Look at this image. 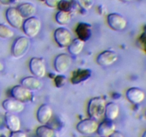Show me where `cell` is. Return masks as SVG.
<instances>
[{
	"instance_id": "1",
	"label": "cell",
	"mask_w": 146,
	"mask_h": 137,
	"mask_svg": "<svg viewBox=\"0 0 146 137\" xmlns=\"http://www.w3.org/2000/svg\"><path fill=\"white\" fill-rule=\"evenodd\" d=\"M106 102L102 97H94L89 101L88 104V114L90 118L98 120L104 115Z\"/></svg>"
},
{
	"instance_id": "2",
	"label": "cell",
	"mask_w": 146,
	"mask_h": 137,
	"mask_svg": "<svg viewBox=\"0 0 146 137\" xmlns=\"http://www.w3.org/2000/svg\"><path fill=\"white\" fill-rule=\"evenodd\" d=\"M31 41L29 37H19L16 39L11 47V54L14 58L20 59L24 57L29 49Z\"/></svg>"
},
{
	"instance_id": "3",
	"label": "cell",
	"mask_w": 146,
	"mask_h": 137,
	"mask_svg": "<svg viewBox=\"0 0 146 137\" xmlns=\"http://www.w3.org/2000/svg\"><path fill=\"white\" fill-rule=\"evenodd\" d=\"M22 29L24 34L30 38H34L38 34L41 29V21L38 17L33 16L25 19L22 24Z\"/></svg>"
},
{
	"instance_id": "4",
	"label": "cell",
	"mask_w": 146,
	"mask_h": 137,
	"mask_svg": "<svg viewBox=\"0 0 146 137\" xmlns=\"http://www.w3.org/2000/svg\"><path fill=\"white\" fill-rule=\"evenodd\" d=\"M12 98L18 100L22 103L30 102L33 100L34 94L32 91L28 89L22 85H17L12 87L10 91Z\"/></svg>"
},
{
	"instance_id": "5",
	"label": "cell",
	"mask_w": 146,
	"mask_h": 137,
	"mask_svg": "<svg viewBox=\"0 0 146 137\" xmlns=\"http://www.w3.org/2000/svg\"><path fill=\"white\" fill-rule=\"evenodd\" d=\"M54 37L56 44L60 47H68L73 41L72 34L68 29L65 27H59L55 30Z\"/></svg>"
},
{
	"instance_id": "6",
	"label": "cell",
	"mask_w": 146,
	"mask_h": 137,
	"mask_svg": "<svg viewBox=\"0 0 146 137\" xmlns=\"http://www.w3.org/2000/svg\"><path fill=\"white\" fill-rule=\"evenodd\" d=\"M29 69L31 74L37 78H43L46 75V67L43 58L33 57L29 61Z\"/></svg>"
},
{
	"instance_id": "7",
	"label": "cell",
	"mask_w": 146,
	"mask_h": 137,
	"mask_svg": "<svg viewBox=\"0 0 146 137\" xmlns=\"http://www.w3.org/2000/svg\"><path fill=\"white\" fill-rule=\"evenodd\" d=\"M72 62V57L69 54H60L55 58L54 66L57 72L64 74L69 69Z\"/></svg>"
},
{
	"instance_id": "8",
	"label": "cell",
	"mask_w": 146,
	"mask_h": 137,
	"mask_svg": "<svg viewBox=\"0 0 146 137\" xmlns=\"http://www.w3.org/2000/svg\"><path fill=\"white\" fill-rule=\"evenodd\" d=\"M108 26L115 31H123L127 27V20L118 13H111L107 17Z\"/></svg>"
},
{
	"instance_id": "9",
	"label": "cell",
	"mask_w": 146,
	"mask_h": 137,
	"mask_svg": "<svg viewBox=\"0 0 146 137\" xmlns=\"http://www.w3.org/2000/svg\"><path fill=\"white\" fill-rule=\"evenodd\" d=\"M98 124L94 118H86L80 121L76 126V129L79 133L85 135L94 134L98 129Z\"/></svg>"
},
{
	"instance_id": "10",
	"label": "cell",
	"mask_w": 146,
	"mask_h": 137,
	"mask_svg": "<svg viewBox=\"0 0 146 137\" xmlns=\"http://www.w3.org/2000/svg\"><path fill=\"white\" fill-rule=\"evenodd\" d=\"M6 19L12 27L19 29L22 27L24 18L16 7H9L6 11Z\"/></svg>"
},
{
	"instance_id": "11",
	"label": "cell",
	"mask_w": 146,
	"mask_h": 137,
	"mask_svg": "<svg viewBox=\"0 0 146 137\" xmlns=\"http://www.w3.org/2000/svg\"><path fill=\"white\" fill-rule=\"evenodd\" d=\"M118 59V56L115 51L106 50L98 54L96 61L98 65L101 67H108L116 62Z\"/></svg>"
},
{
	"instance_id": "12",
	"label": "cell",
	"mask_w": 146,
	"mask_h": 137,
	"mask_svg": "<svg viewBox=\"0 0 146 137\" xmlns=\"http://www.w3.org/2000/svg\"><path fill=\"white\" fill-rule=\"evenodd\" d=\"M145 94L143 90L138 87H131L126 91V98L132 104H141L145 99Z\"/></svg>"
},
{
	"instance_id": "13",
	"label": "cell",
	"mask_w": 146,
	"mask_h": 137,
	"mask_svg": "<svg viewBox=\"0 0 146 137\" xmlns=\"http://www.w3.org/2000/svg\"><path fill=\"white\" fill-rule=\"evenodd\" d=\"M2 106L4 110L10 113H20L24 109V103L18 101L14 98L5 99L2 103Z\"/></svg>"
},
{
	"instance_id": "14",
	"label": "cell",
	"mask_w": 146,
	"mask_h": 137,
	"mask_svg": "<svg viewBox=\"0 0 146 137\" xmlns=\"http://www.w3.org/2000/svg\"><path fill=\"white\" fill-rule=\"evenodd\" d=\"M52 108L48 104H44L39 106L37 110L36 117L38 122L41 124H46L52 117Z\"/></svg>"
},
{
	"instance_id": "15",
	"label": "cell",
	"mask_w": 146,
	"mask_h": 137,
	"mask_svg": "<svg viewBox=\"0 0 146 137\" xmlns=\"http://www.w3.org/2000/svg\"><path fill=\"white\" fill-rule=\"evenodd\" d=\"M5 124L9 130L13 131H19L21 128V121L19 118L14 113L7 112L4 116Z\"/></svg>"
},
{
	"instance_id": "16",
	"label": "cell",
	"mask_w": 146,
	"mask_h": 137,
	"mask_svg": "<svg viewBox=\"0 0 146 137\" xmlns=\"http://www.w3.org/2000/svg\"><path fill=\"white\" fill-rule=\"evenodd\" d=\"M20 82H21V85L31 91H37V90L41 89L43 86V83L41 82L39 78H37L34 76L24 77L21 80Z\"/></svg>"
},
{
	"instance_id": "17",
	"label": "cell",
	"mask_w": 146,
	"mask_h": 137,
	"mask_svg": "<svg viewBox=\"0 0 146 137\" xmlns=\"http://www.w3.org/2000/svg\"><path fill=\"white\" fill-rule=\"evenodd\" d=\"M76 33L78 39L84 41H88L92 35L91 25L85 22L79 23L76 29Z\"/></svg>"
},
{
	"instance_id": "18",
	"label": "cell",
	"mask_w": 146,
	"mask_h": 137,
	"mask_svg": "<svg viewBox=\"0 0 146 137\" xmlns=\"http://www.w3.org/2000/svg\"><path fill=\"white\" fill-rule=\"evenodd\" d=\"M91 76V71L88 68H78L73 72L71 81L73 84H78L87 81Z\"/></svg>"
},
{
	"instance_id": "19",
	"label": "cell",
	"mask_w": 146,
	"mask_h": 137,
	"mask_svg": "<svg viewBox=\"0 0 146 137\" xmlns=\"http://www.w3.org/2000/svg\"><path fill=\"white\" fill-rule=\"evenodd\" d=\"M115 125L113 121L105 120L98 124L97 133L102 137H108L115 131Z\"/></svg>"
},
{
	"instance_id": "20",
	"label": "cell",
	"mask_w": 146,
	"mask_h": 137,
	"mask_svg": "<svg viewBox=\"0 0 146 137\" xmlns=\"http://www.w3.org/2000/svg\"><path fill=\"white\" fill-rule=\"evenodd\" d=\"M17 9L24 19H27L33 17L36 12V5L31 2L22 3V4H19L17 7Z\"/></svg>"
},
{
	"instance_id": "21",
	"label": "cell",
	"mask_w": 146,
	"mask_h": 137,
	"mask_svg": "<svg viewBox=\"0 0 146 137\" xmlns=\"http://www.w3.org/2000/svg\"><path fill=\"white\" fill-rule=\"evenodd\" d=\"M119 111L120 108L118 104L113 102H109L106 104L104 115L107 120L113 121L118 116Z\"/></svg>"
},
{
	"instance_id": "22",
	"label": "cell",
	"mask_w": 146,
	"mask_h": 137,
	"mask_svg": "<svg viewBox=\"0 0 146 137\" xmlns=\"http://www.w3.org/2000/svg\"><path fill=\"white\" fill-rule=\"evenodd\" d=\"M85 47V41L76 38L71 41L68 47V51L71 56H78L81 54Z\"/></svg>"
},
{
	"instance_id": "23",
	"label": "cell",
	"mask_w": 146,
	"mask_h": 137,
	"mask_svg": "<svg viewBox=\"0 0 146 137\" xmlns=\"http://www.w3.org/2000/svg\"><path fill=\"white\" fill-rule=\"evenodd\" d=\"M38 137H56V134L52 128L47 126H41L36 129Z\"/></svg>"
},
{
	"instance_id": "24",
	"label": "cell",
	"mask_w": 146,
	"mask_h": 137,
	"mask_svg": "<svg viewBox=\"0 0 146 137\" xmlns=\"http://www.w3.org/2000/svg\"><path fill=\"white\" fill-rule=\"evenodd\" d=\"M71 20V13L70 11H59L56 14V21L61 25H66Z\"/></svg>"
},
{
	"instance_id": "25",
	"label": "cell",
	"mask_w": 146,
	"mask_h": 137,
	"mask_svg": "<svg viewBox=\"0 0 146 137\" xmlns=\"http://www.w3.org/2000/svg\"><path fill=\"white\" fill-rule=\"evenodd\" d=\"M14 36V31L4 24H0V37L3 39H11Z\"/></svg>"
},
{
	"instance_id": "26",
	"label": "cell",
	"mask_w": 146,
	"mask_h": 137,
	"mask_svg": "<svg viewBox=\"0 0 146 137\" xmlns=\"http://www.w3.org/2000/svg\"><path fill=\"white\" fill-rule=\"evenodd\" d=\"M57 8L59 9V11H70L73 8V4L71 1H67V0H61L58 3Z\"/></svg>"
},
{
	"instance_id": "27",
	"label": "cell",
	"mask_w": 146,
	"mask_h": 137,
	"mask_svg": "<svg viewBox=\"0 0 146 137\" xmlns=\"http://www.w3.org/2000/svg\"><path fill=\"white\" fill-rule=\"evenodd\" d=\"M80 7L84 10H89L93 7L94 4V0H76Z\"/></svg>"
},
{
	"instance_id": "28",
	"label": "cell",
	"mask_w": 146,
	"mask_h": 137,
	"mask_svg": "<svg viewBox=\"0 0 146 137\" xmlns=\"http://www.w3.org/2000/svg\"><path fill=\"white\" fill-rule=\"evenodd\" d=\"M67 82V78L64 75L62 74H59V75H57L54 78V83L56 84V86L58 87V88H61L64 86H65V84Z\"/></svg>"
},
{
	"instance_id": "29",
	"label": "cell",
	"mask_w": 146,
	"mask_h": 137,
	"mask_svg": "<svg viewBox=\"0 0 146 137\" xmlns=\"http://www.w3.org/2000/svg\"><path fill=\"white\" fill-rule=\"evenodd\" d=\"M60 1L61 0H45L44 2L48 7H51V8H55V7H57Z\"/></svg>"
},
{
	"instance_id": "30",
	"label": "cell",
	"mask_w": 146,
	"mask_h": 137,
	"mask_svg": "<svg viewBox=\"0 0 146 137\" xmlns=\"http://www.w3.org/2000/svg\"><path fill=\"white\" fill-rule=\"evenodd\" d=\"M139 41L141 42V46L143 48V50L145 51L146 53V33L144 32L141 34V36L140 37Z\"/></svg>"
},
{
	"instance_id": "31",
	"label": "cell",
	"mask_w": 146,
	"mask_h": 137,
	"mask_svg": "<svg viewBox=\"0 0 146 137\" xmlns=\"http://www.w3.org/2000/svg\"><path fill=\"white\" fill-rule=\"evenodd\" d=\"M9 137H27V135L24 132L21 131H13L11 133Z\"/></svg>"
},
{
	"instance_id": "32",
	"label": "cell",
	"mask_w": 146,
	"mask_h": 137,
	"mask_svg": "<svg viewBox=\"0 0 146 137\" xmlns=\"http://www.w3.org/2000/svg\"><path fill=\"white\" fill-rule=\"evenodd\" d=\"M17 0H0V4L4 6H9L16 2Z\"/></svg>"
},
{
	"instance_id": "33",
	"label": "cell",
	"mask_w": 146,
	"mask_h": 137,
	"mask_svg": "<svg viewBox=\"0 0 146 137\" xmlns=\"http://www.w3.org/2000/svg\"><path fill=\"white\" fill-rule=\"evenodd\" d=\"M108 137H124V136L123 135L122 133L119 132V131H115L111 136H110Z\"/></svg>"
},
{
	"instance_id": "34",
	"label": "cell",
	"mask_w": 146,
	"mask_h": 137,
	"mask_svg": "<svg viewBox=\"0 0 146 137\" xmlns=\"http://www.w3.org/2000/svg\"><path fill=\"white\" fill-rule=\"evenodd\" d=\"M4 64H3L2 61L0 60V72H1L2 71H4Z\"/></svg>"
},
{
	"instance_id": "35",
	"label": "cell",
	"mask_w": 146,
	"mask_h": 137,
	"mask_svg": "<svg viewBox=\"0 0 146 137\" xmlns=\"http://www.w3.org/2000/svg\"><path fill=\"white\" fill-rule=\"evenodd\" d=\"M121 1H125V2H128V1H133V0H121Z\"/></svg>"
},
{
	"instance_id": "36",
	"label": "cell",
	"mask_w": 146,
	"mask_h": 137,
	"mask_svg": "<svg viewBox=\"0 0 146 137\" xmlns=\"http://www.w3.org/2000/svg\"><path fill=\"white\" fill-rule=\"evenodd\" d=\"M142 137H146V130H145V132L143 133V134Z\"/></svg>"
},
{
	"instance_id": "37",
	"label": "cell",
	"mask_w": 146,
	"mask_h": 137,
	"mask_svg": "<svg viewBox=\"0 0 146 137\" xmlns=\"http://www.w3.org/2000/svg\"><path fill=\"white\" fill-rule=\"evenodd\" d=\"M144 32L146 33V26H145V31H144Z\"/></svg>"
},
{
	"instance_id": "38",
	"label": "cell",
	"mask_w": 146,
	"mask_h": 137,
	"mask_svg": "<svg viewBox=\"0 0 146 137\" xmlns=\"http://www.w3.org/2000/svg\"><path fill=\"white\" fill-rule=\"evenodd\" d=\"M41 1H45V0H41Z\"/></svg>"
},
{
	"instance_id": "39",
	"label": "cell",
	"mask_w": 146,
	"mask_h": 137,
	"mask_svg": "<svg viewBox=\"0 0 146 137\" xmlns=\"http://www.w3.org/2000/svg\"><path fill=\"white\" fill-rule=\"evenodd\" d=\"M101 137H102V136H101Z\"/></svg>"
}]
</instances>
